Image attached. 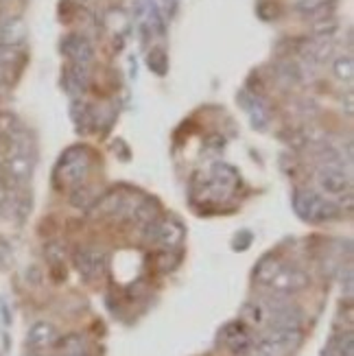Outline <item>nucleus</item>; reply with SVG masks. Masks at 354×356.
<instances>
[{"mask_svg":"<svg viewBox=\"0 0 354 356\" xmlns=\"http://www.w3.org/2000/svg\"><path fill=\"white\" fill-rule=\"evenodd\" d=\"M74 267L79 271V275L86 282L99 280V277L105 275L107 265H110V254L101 247H83V250H77L74 256Z\"/></svg>","mask_w":354,"mask_h":356,"instance_id":"4","label":"nucleus"},{"mask_svg":"<svg viewBox=\"0 0 354 356\" xmlns=\"http://www.w3.org/2000/svg\"><path fill=\"white\" fill-rule=\"evenodd\" d=\"M324 356H354V337L352 332L335 337L324 350Z\"/></svg>","mask_w":354,"mask_h":356,"instance_id":"20","label":"nucleus"},{"mask_svg":"<svg viewBox=\"0 0 354 356\" xmlns=\"http://www.w3.org/2000/svg\"><path fill=\"white\" fill-rule=\"evenodd\" d=\"M70 116L74 120L77 127H90L92 125V114H90V107L83 103V101H74L72 103V110H70Z\"/></svg>","mask_w":354,"mask_h":356,"instance_id":"28","label":"nucleus"},{"mask_svg":"<svg viewBox=\"0 0 354 356\" xmlns=\"http://www.w3.org/2000/svg\"><path fill=\"white\" fill-rule=\"evenodd\" d=\"M147 66L153 74L158 76H164L166 70H168V57H166V51L156 46V49H151L149 55H147Z\"/></svg>","mask_w":354,"mask_h":356,"instance_id":"24","label":"nucleus"},{"mask_svg":"<svg viewBox=\"0 0 354 356\" xmlns=\"http://www.w3.org/2000/svg\"><path fill=\"white\" fill-rule=\"evenodd\" d=\"M280 13H282V9H280V5L275 3V0H263V3H258V7H256V15L263 22H273V20H278L280 18Z\"/></svg>","mask_w":354,"mask_h":356,"instance_id":"27","label":"nucleus"},{"mask_svg":"<svg viewBox=\"0 0 354 356\" xmlns=\"http://www.w3.org/2000/svg\"><path fill=\"white\" fill-rule=\"evenodd\" d=\"M313 147V158L319 162L321 168H339V171H344V166L350 164L344 156L341 151L328 145V143H317V145H311Z\"/></svg>","mask_w":354,"mask_h":356,"instance_id":"13","label":"nucleus"},{"mask_svg":"<svg viewBox=\"0 0 354 356\" xmlns=\"http://www.w3.org/2000/svg\"><path fill=\"white\" fill-rule=\"evenodd\" d=\"M160 208L156 201H151V199H140L138 201V206L131 214V221H136L140 227H147L149 223H153L156 219H160Z\"/></svg>","mask_w":354,"mask_h":356,"instance_id":"19","label":"nucleus"},{"mask_svg":"<svg viewBox=\"0 0 354 356\" xmlns=\"http://www.w3.org/2000/svg\"><path fill=\"white\" fill-rule=\"evenodd\" d=\"M339 282H341V293L348 300H352V293H354V269H352L350 262H348V265H341V269H339Z\"/></svg>","mask_w":354,"mask_h":356,"instance_id":"30","label":"nucleus"},{"mask_svg":"<svg viewBox=\"0 0 354 356\" xmlns=\"http://www.w3.org/2000/svg\"><path fill=\"white\" fill-rule=\"evenodd\" d=\"M332 3V0H298L296 3V9L302 13V15H311V13H315L317 9H321V7H328Z\"/></svg>","mask_w":354,"mask_h":356,"instance_id":"31","label":"nucleus"},{"mask_svg":"<svg viewBox=\"0 0 354 356\" xmlns=\"http://www.w3.org/2000/svg\"><path fill=\"white\" fill-rule=\"evenodd\" d=\"M44 258L51 267H61L68 258V250L61 241H51L44 245Z\"/></svg>","mask_w":354,"mask_h":356,"instance_id":"22","label":"nucleus"},{"mask_svg":"<svg viewBox=\"0 0 354 356\" xmlns=\"http://www.w3.org/2000/svg\"><path fill=\"white\" fill-rule=\"evenodd\" d=\"M158 265H160V269H162V271H171V269H175L177 258H173V250H164V252L160 254Z\"/></svg>","mask_w":354,"mask_h":356,"instance_id":"33","label":"nucleus"},{"mask_svg":"<svg viewBox=\"0 0 354 356\" xmlns=\"http://www.w3.org/2000/svg\"><path fill=\"white\" fill-rule=\"evenodd\" d=\"M57 339H59V332L55 328V323L35 321L26 332V348L29 350H46V348H53Z\"/></svg>","mask_w":354,"mask_h":356,"instance_id":"9","label":"nucleus"},{"mask_svg":"<svg viewBox=\"0 0 354 356\" xmlns=\"http://www.w3.org/2000/svg\"><path fill=\"white\" fill-rule=\"evenodd\" d=\"M120 204H122V195H118V193H110V195L101 197V201H97V206L92 208V212H95V216H107V214L116 216V212H118Z\"/></svg>","mask_w":354,"mask_h":356,"instance_id":"23","label":"nucleus"},{"mask_svg":"<svg viewBox=\"0 0 354 356\" xmlns=\"http://www.w3.org/2000/svg\"><path fill=\"white\" fill-rule=\"evenodd\" d=\"M61 53H64L68 59H72V64H81V66H88L92 57H95V51H92L90 42L81 35L64 38V42H61Z\"/></svg>","mask_w":354,"mask_h":356,"instance_id":"10","label":"nucleus"},{"mask_svg":"<svg viewBox=\"0 0 354 356\" xmlns=\"http://www.w3.org/2000/svg\"><path fill=\"white\" fill-rule=\"evenodd\" d=\"M304 321V313L296 304H289L280 313L269 317V330H300Z\"/></svg>","mask_w":354,"mask_h":356,"instance_id":"12","label":"nucleus"},{"mask_svg":"<svg viewBox=\"0 0 354 356\" xmlns=\"http://www.w3.org/2000/svg\"><path fill=\"white\" fill-rule=\"evenodd\" d=\"M341 103H344V107H346V114L352 116V112H354V95H352V90L346 92V97L341 99Z\"/></svg>","mask_w":354,"mask_h":356,"instance_id":"36","label":"nucleus"},{"mask_svg":"<svg viewBox=\"0 0 354 356\" xmlns=\"http://www.w3.org/2000/svg\"><path fill=\"white\" fill-rule=\"evenodd\" d=\"M317 184L326 195H346L350 193V175L339 171V168H319L317 171Z\"/></svg>","mask_w":354,"mask_h":356,"instance_id":"8","label":"nucleus"},{"mask_svg":"<svg viewBox=\"0 0 354 356\" xmlns=\"http://www.w3.org/2000/svg\"><path fill=\"white\" fill-rule=\"evenodd\" d=\"M31 356H44V354H31Z\"/></svg>","mask_w":354,"mask_h":356,"instance_id":"37","label":"nucleus"},{"mask_svg":"<svg viewBox=\"0 0 354 356\" xmlns=\"http://www.w3.org/2000/svg\"><path fill=\"white\" fill-rule=\"evenodd\" d=\"M15 188H11V186L0 177V212H5L7 210V206H9V199H11V193H13Z\"/></svg>","mask_w":354,"mask_h":356,"instance_id":"32","label":"nucleus"},{"mask_svg":"<svg viewBox=\"0 0 354 356\" xmlns=\"http://www.w3.org/2000/svg\"><path fill=\"white\" fill-rule=\"evenodd\" d=\"M184 236H186V229L175 219H156L145 227V241L164 247V250H177L184 243Z\"/></svg>","mask_w":354,"mask_h":356,"instance_id":"3","label":"nucleus"},{"mask_svg":"<svg viewBox=\"0 0 354 356\" xmlns=\"http://www.w3.org/2000/svg\"><path fill=\"white\" fill-rule=\"evenodd\" d=\"M0 3H7V0H0Z\"/></svg>","mask_w":354,"mask_h":356,"instance_id":"38","label":"nucleus"},{"mask_svg":"<svg viewBox=\"0 0 354 356\" xmlns=\"http://www.w3.org/2000/svg\"><path fill=\"white\" fill-rule=\"evenodd\" d=\"M88 66H81V64H70L66 68V74H64V88L70 92V95H81V92L88 88Z\"/></svg>","mask_w":354,"mask_h":356,"instance_id":"15","label":"nucleus"},{"mask_svg":"<svg viewBox=\"0 0 354 356\" xmlns=\"http://www.w3.org/2000/svg\"><path fill=\"white\" fill-rule=\"evenodd\" d=\"M95 201H97L95 191H92L90 186H86V184L74 186L72 193H70V204H72L74 208H79V210L92 208V206H95Z\"/></svg>","mask_w":354,"mask_h":356,"instance_id":"21","label":"nucleus"},{"mask_svg":"<svg viewBox=\"0 0 354 356\" xmlns=\"http://www.w3.org/2000/svg\"><path fill=\"white\" fill-rule=\"evenodd\" d=\"M293 210L309 223H328L344 214L341 206L321 197L309 188H298L293 193Z\"/></svg>","mask_w":354,"mask_h":356,"instance_id":"1","label":"nucleus"},{"mask_svg":"<svg viewBox=\"0 0 354 356\" xmlns=\"http://www.w3.org/2000/svg\"><path fill=\"white\" fill-rule=\"evenodd\" d=\"M26 282L33 284V286H38L42 282V273H40L38 267H29V271H26Z\"/></svg>","mask_w":354,"mask_h":356,"instance_id":"35","label":"nucleus"},{"mask_svg":"<svg viewBox=\"0 0 354 356\" xmlns=\"http://www.w3.org/2000/svg\"><path fill=\"white\" fill-rule=\"evenodd\" d=\"M88 173H90V156H88V151L81 147L66 151L57 164V179L64 186L83 184Z\"/></svg>","mask_w":354,"mask_h":356,"instance_id":"2","label":"nucleus"},{"mask_svg":"<svg viewBox=\"0 0 354 356\" xmlns=\"http://www.w3.org/2000/svg\"><path fill=\"white\" fill-rule=\"evenodd\" d=\"M219 337H221V341L227 346V350H232L234 354H245L252 348V341H254L248 326H245L243 321L227 323V326H223V330L219 332Z\"/></svg>","mask_w":354,"mask_h":356,"instance_id":"7","label":"nucleus"},{"mask_svg":"<svg viewBox=\"0 0 354 356\" xmlns=\"http://www.w3.org/2000/svg\"><path fill=\"white\" fill-rule=\"evenodd\" d=\"M332 74L337 76L339 81H352V74H354V59L350 55H339L332 61Z\"/></svg>","mask_w":354,"mask_h":356,"instance_id":"25","label":"nucleus"},{"mask_svg":"<svg viewBox=\"0 0 354 356\" xmlns=\"http://www.w3.org/2000/svg\"><path fill=\"white\" fill-rule=\"evenodd\" d=\"M245 326H254V328H263L269 323V313L265 311V306L260 302H245L241 306V319Z\"/></svg>","mask_w":354,"mask_h":356,"instance_id":"14","label":"nucleus"},{"mask_svg":"<svg viewBox=\"0 0 354 356\" xmlns=\"http://www.w3.org/2000/svg\"><path fill=\"white\" fill-rule=\"evenodd\" d=\"M250 243H252V234L248 229H243V232H239V236L234 238V250L236 252H245L250 247Z\"/></svg>","mask_w":354,"mask_h":356,"instance_id":"34","label":"nucleus"},{"mask_svg":"<svg viewBox=\"0 0 354 356\" xmlns=\"http://www.w3.org/2000/svg\"><path fill=\"white\" fill-rule=\"evenodd\" d=\"M311 284V275L306 273L300 267H282L278 273H275L273 280L267 284L271 289V293H278V296H296V293L309 289Z\"/></svg>","mask_w":354,"mask_h":356,"instance_id":"6","label":"nucleus"},{"mask_svg":"<svg viewBox=\"0 0 354 356\" xmlns=\"http://www.w3.org/2000/svg\"><path fill=\"white\" fill-rule=\"evenodd\" d=\"M20 127H22V125H20L18 116H15L11 110H0V138L15 134Z\"/></svg>","mask_w":354,"mask_h":356,"instance_id":"29","label":"nucleus"},{"mask_svg":"<svg viewBox=\"0 0 354 356\" xmlns=\"http://www.w3.org/2000/svg\"><path fill=\"white\" fill-rule=\"evenodd\" d=\"M26 24L22 18H7L0 22V46L3 49H20L26 42Z\"/></svg>","mask_w":354,"mask_h":356,"instance_id":"11","label":"nucleus"},{"mask_svg":"<svg viewBox=\"0 0 354 356\" xmlns=\"http://www.w3.org/2000/svg\"><path fill=\"white\" fill-rule=\"evenodd\" d=\"M313 35L319 38V40H332L337 35V31H339V22L335 18H326V20H317L313 22Z\"/></svg>","mask_w":354,"mask_h":356,"instance_id":"26","label":"nucleus"},{"mask_svg":"<svg viewBox=\"0 0 354 356\" xmlns=\"http://www.w3.org/2000/svg\"><path fill=\"white\" fill-rule=\"evenodd\" d=\"M55 348L61 352V356H88V343L83 334H66V337H59L55 341Z\"/></svg>","mask_w":354,"mask_h":356,"instance_id":"17","label":"nucleus"},{"mask_svg":"<svg viewBox=\"0 0 354 356\" xmlns=\"http://www.w3.org/2000/svg\"><path fill=\"white\" fill-rule=\"evenodd\" d=\"M263 337L269 339V341L275 343L278 348H282L287 352H293L302 341V330H267Z\"/></svg>","mask_w":354,"mask_h":356,"instance_id":"18","label":"nucleus"},{"mask_svg":"<svg viewBox=\"0 0 354 356\" xmlns=\"http://www.w3.org/2000/svg\"><path fill=\"white\" fill-rule=\"evenodd\" d=\"M282 267L284 265H282V260L278 256H265V258H260V262H258L256 269H254V280L258 284L267 286L273 280V277H275V273H278Z\"/></svg>","mask_w":354,"mask_h":356,"instance_id":"16","label":"nucleus"},{"mask_svg":"<svg viewBox=\"0 0 354 356\" xmlns=\"http://www.w3.org/2000/svg\"><path fill=\"white\" fill-rule=\"evenodd\" d=\"M33 156L31 153H15V156H7L3 166H0V177H3L11 188H22V186L33 175Z\"/></svg>","mask_w":354,"mask_h":356,"instance_id":"5","label":"nucleus"}]
</instances>
